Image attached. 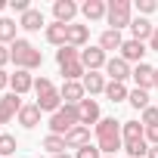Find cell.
I'll use <instances>...</instances> for the list:
<instances>
[{
  "instance_id": "f1b7e54d",
  "label": "cell",
  "mask_w": 158,
  "mask_h": 158,
  "mask_svg": "<svg viewBox=\"0 0 158 158\" xmlns=\"http://www.w3.org/2000/svg\"><path fill=\"white\" fill-rule=\"evenodd\" d=\"M44 149L50 152V155H62L68 146H65V136H56V133H47L44 136Z\"/></svg>"
},
{
  "instance_id": "d4e9b609",
  "label": "cell",
  "mask_w": 158,
  "mask_h": 158,
  "mask_svg": "<svg viewBox=\"0 0 158 158\" xmlns=\"http://www.w3.org/2000/svg\"><path fill=\"white\" fill-rule=\"evenodd\" d=\"M127 96H130L127 84H118V81H109V84H106V99H109V102L118 106V102H124Z\"/></svg>"
},
{
  "instance_id": "ac0fdd59",
  "label": "cell",
  "mask_w": 158,
  "mask_h": 158,
  "mask_svg": "<svg viewBox=\"0 0 158 158\" xmlns=\"http://www.w3.org/2000/svg\"><path fill=\"white\" fill-rule=\"evenodd\" d=\"M152 31H155V25H152L149 19H143V16H136V19L130 22V34H133V40H139V44H149V40H152Z\"/></svg>"
},
{
  "instance_id": "4dcf8cb0",
  "label": "cell",
  "mask_w": 158,
  "mask_h": 158,
  "mask_svg": "<svg viewBox=\"0 0 158 158\" xmlns=\"http://www.w3.org/2000/svg\"><path fill=\"white\" fill-rule=\"evenodd\" d=\"M16 149H19V143L13 133H0V158H10Z\"/></svg>"
},
{
  "instance_id": "5bb4252c",
  "label": "cell",
  "mask_w": 158,
  "mask_h": 158,
  "mask_svg": "<svg viewBox=\"0 0 158 158\" xmlns=\"http://www.w3.org/2000/svg\"><path fill=\"white\" fill-rule=\"evenodd\" d=\"M40 115H44V112H40V109H37V102H25V106H22V112H19V118H16V121H19V124H22V127H25V130H34V127H37V124H40Z\"/></svg>"
},
{
  "instance_id": "f35d334b",
  "label": "cell",
  "mask_w": 158,
  "mask_h": 158,
  "mask_svg": "<svg viewBox=\"0 0 158 158\" xmlns=\"http://www.w3.org/2000/svg\"><path fill=\"white\" fill-rule=\"evenodd\" d=\"M10 87V74H6V68H0V90H6Z\"/></svg>"
},
{
  "instance_id": "cb8c5ba5",
  "label": "cell",
  "mask_w": 158,
  "mask_h": 158,
  "mask_svg": "<svg viewBox=\"0 0 158 158\" xmlns=\"http://www.w3.org/2000/svg\"><path fill=\"white\" fill-rule=\"evenodd\" d=\"M16 31H19V22H13V19H6V16L0 19V44H3V47H6V44L13 47V44L19 40Z\"/></svg>"
},
{
  "instance_id": "83f0119b",
  "label": "cell",
  "mask_w": 158,
  "mask_h": 158,
  "mask_svg": "<svg viewBox=\"0 0 158 158\" xmlns=\"http://www.w3.org/2000/svg\"><path fill=\"white\" fill-rule=\"evenodd\" d=\"M59 71H62V81H84V74H87V68H84L81 62H68V65H62Z\"/></svg>"
},
{
  "instance_id": "8fae6325",
  "label": "cell",
  "mask_w": 158,
  "mask_h": 158,
  "mask_svg": "<svg viewBox=\"0 0 158 158\" xmlns=\"http://www.w3.org/2000/svg\"><path fill=\"white\" fill-rule=\"evenodd\" d=\"M77 118H81V124H84V127H90V124L96 127V124L102 121V118H99V102H96L93 96H87L81 106H77Z\"/></svg>"
},
{
  "instance_id": "7a4b0ae2",
  "label": "cell",
  "mask_w": 158,
  "mask_h": 158,
  "mask_svg": "<svg viewBox=\"0 0 158 158\" xmlns=\"http://www.w3.org/2000/svg\"><path fill=\"white\" fill-rule=\"evenodd\" d=\"M10 56H13L16 68H22V71H34V68L44 65V53H40L31 40H25V37H19V40L10 47Z\"/></svg>"
},
{
  "instance_id": "2e32d148",
  "label": "cell",
  "mask_w": 158,
  "mask_h": 158,
  "mask_svg": "<svg viewBox=\"0 0 158 158\" xmlns=\"http://www.w3.org/2000/svg\"><path fill=\"white\" fill-rule=\"evenodd\" d=\"M81 13H84L87 22H99V19H106L109 3H106V0H84V3H81Z\"/></svg>"
},
{
  "instance_id": "60d3db41",
  "label": "cell",
  "mask_w": 158,
  "mask_h": 158,
  "mask_svg": "<svg viewBox=\"0 0 158 158\" xmlns=\"http://www.w3.org/2000/svg\"><path fill=\"white\" fill-rule=\"evenodd\" d=\"M146 158H158V146H152V149H149V155H146Z\"/></svg>"
},
{
  "instance_id": "ab89813d",
  "label": "cell",
  "mask_w": 158,
  "mask_h": 158,
  "mask_svg": "<svg viewBox=\"0 0 158 158\" xmlns=\"http://www.w3.org/2000/svg\"><path fill=\"white\" fill-rule=\"evenodd\" d=\"M146 47H149V50H155V53H158V25H155V31H152V40H149V44H146Z\"/></svg>"
},
{
  "instance_id": "30bf717a",
  "label": "cell",
  "mask_w": 158,
  "mask_h": 158,
  "mask_svg": "<svg viewBox=\"0 0 158 158\" xmlns=\"http://www.w3.org/2000/svg\"><path fill=\"white\" fill-rule=\"evenodd\" d=\"M130 77L136 81V90H146V93H149V90L155 87V68H152L149 62L133 65V74H130Z\"/></svg>"
},
{
  "instance_id": "9a60e30c",
  "label": "cell",
  "mask_w": 158,
  "mask_h": 158,
  "mask_svg": "<svg viewBox=\"0 0 158 158\" xmlns=\"http://www.w3.org/2000/svg\"><path fill=\"white\" fill-rule=\"evenodd\" d=\"M65 146L68 149H84V146H90V127H84V124H77L74 130H68L65 133Z\"/></svg>"
},
{
  "instance_id": "e575fe53",
  "label": "cell",
  "mask_w": 158,
  "mask_h": 158,
  "mask_svg": "<svg viewBox=\"0 0 158 158\" xmlns=\"http://www.w3.org/2000/svg\"><path fill=\"white\" fill-rule=\"evenodd\" d=\"M136 10H139V16L146 19V16H152V13L158 10V3H155V0H136Z\"/></svg>"
},
{
  "instance_id": "52a82bcc",
  "label": "cell",
  "mask_w": 158,
  "mask_h": 158,
  "mask_svg": "<svg viewBox=\"0 0 158 158\" xmlns=\"http://www.w3.org/2000/svg\"><path fill=\"white\" fill-rule=\"evenodd\" d=\"M106 62H109V56H106V50H102L99 44L81 50V65H84L87 71H99V68H106Z\"/></svg>"
},
{
  "instance_id": "6da1fadb",
  "label": "cell",
  "mask_w": 158,
  "mask_h": 158,
  "mask_svg": "<svg viewBox=\"0 0 158 158\" xmlns=\"http://www.w3.org/2000/svg\"><path fill=\"white\" fill-rule=\"evenodd\" d=\"M96 146L102 155H115L124 149V139H121V121L115 118H102L96 124Z\"/></svg>"
},
{
  "instance_id": "3957f363",
  "label": "cell",
  "mask_w": 158,
  "mask_h": 158,
  "mask_svg": "<svg viewBox=\"0 0 158 158\" xmlns=\"http://www.w3.org/2000/svg\"><path fill=\"white\" fill-rule=\"evenodd\" d=\"M106 22H109V28H112V31L130 28V22H133V3H130V0H109Z\"/></svg>"
},
{
  "instance_id": "d6986e66",
  "label": "cell",
  "mask_w": 158,
  "mask_h": 158,
  "mask_svg": "<svg viewBox=\"0 0 158 158\" xmlns=\"http://www.w3.org/2000/svg\"><path fill=\"white\" fill-rule=\"evenodd\" d=\"M44 37H47V44H53V47H65V44H68V25L50 22L47 31H44Z\"/></svg>"
},
{
  "instance_id": "ba28073f",
  "label": "cell",
  "mask_w": 158,
  "mask_h": 158,
  "mask_svg": "<svg viewBox=\"0 0 158 158\" xmlns=\"http://www.w3.org/2000/svg\"><path fill=\"white\" fill-rule=\"evenodd\" d=\"M59 96H62V102H65V106H81V102L87 99V90H84V84H81V81H62Z\"/></svg>"
},
{
  "instance_id": "e0dca14e",
  "label": "cell",
  "mask_w": 158,
  "mask_h": 158,
  "mask_svg": "<svg viewBox=\"0 0 158 158\" xmlns=\"http://www.w3.org/2000/svg\"><path fill=\"white\" fill-rule=\"evenodd\" d=\"M19 28H25V31H40V28H44V31H47V19H44L40 10L31 6L25 16H19Z\"/></svg>"
},
{
  "instance_id": "7bdbcfd3",
  "label": "cell",
  "mask_w": 158,
  "mask_h": 158,
  "mask_svg": "<svg viewBox=\"0 0 158 158\" xmlns=\"http://www.w3.org/2000/svg\"><path fill=\"white\" fill-rule=\"evenodd\" d=\"M155 87H158V68H155Z\"/></svg>"
},
{
  "instance_id": "7402d4cb",
  "label": "cell",
  "mask_w": 158,
  "mask_h": 158,
  "mask_svg": "<svg viewBox=\"0 0 158 158\" xmlns=\"http://www.w3.org/2000/svg\"><path fill=\"white\" fill-rule=\"evenodd\" d=\"M90 40V28L87 25H68V47H77V50H84V44Z\"/></svg>"
},
{
  "instance_id": "8992f818",
  "label": "cell",
  "mask_w": 158,
  "mask_h": 158,
  "mask_svg": "<svg viewBox=\"0 0 158 158\" xmlns=\"http://www.w3.org/2000/svg\"><path fill=\"white\" fill-rule=\"evenodd\" d=\"M146 53H149V47H146V44H139V40H133V37H130V40H124V44H121V50H118V56H121L127 65H139V62L146 59Z\"/></svg>"
},
{
  "instance_id": "5b68a950",
  "label": "cell",
  "mask_w": 158,
  "mask_h": 158,
  "mask_svg": "<svg viewBox=\"0 0 158 158\" xmlns=\"http://www.w3.org/2000/svg\"><path fill=\"white\" fill-rule=\"evenodd\" d=\"M22 96H16L13 90L10 93H3L0 96V124H10L13 118H19V112H22Z\"/></svg>"
},
{
  "instance_id": "836d02e7",
  "label": "cell",
  "mask_w": 158,
  "mask_h": 158,
  "mask_svg": "<svg viewBox=\"0 0 158 158\" xmlns=\"http://www.w3.org/2000/svg\"><path fill=\"white\" fill-rule=\"evenodd\" d=\"M74 158H102V152H99V146H96V143H90V146H84V149H77V152H74Z\"/></svg>"
},
{
  "instance_id": "b9f144b4",
  "label": "cell",
  "mask_w": 158,
  "mask_h": 158,
  "mask_svg": "<svg viewBox=\"0 0 158 158\" xmlns=\"http://www.w3.org/2000/svg\"><path fill=\"white\" fill-rule=\"evenodd\" d=\"M53 158H74V155H68V152H62V155H53Z\"/></svg>"
},
{
  "instance_id": "7c38bea8",
  "label": "cell",
  "mask_w": 158,
  "mask_h": 158,
  "mask_svg": "<svg viewBox=\"0 0 158 158\" xmlns=\"http://www.w3.org/2000/svg\"><path fill=\"white\" fill-rule=\"evenodd\" d=\"M10 90H13L16 96H25L28 90H34V74L16 68V74H10Z\"/></svg>"
},
{
  "instance_id": "ffe728a7",
  "label": "cell",
  "mask_w": 158,
  "mask_h": 158,
  "mask_svg": "<svg viewBox=\"0 0 158 158\" xmlns=\"http://www.w3.org/2000/svg\"><path fill=\"white\" fill-rule=\"evenodd\" d=\"M84 90H87V96H96V93H106V74H99V71H87L84 74Z\"/></svg>"
},
{
  "instance_id": "44dd1931",
  "label": "cell",
  "mask_w": 158,
  "mask_h": 158,
  "mask_svg": "<svg viewBox=\"0 0 158 158\" xmlns=\"http://www.w3.org/2000/svg\"><path fill=\"white\" fill-rule=\"evenodd\" d=\"M121 139H124V143L146 139V127H143V121H121Z\"/></svg>"
},
{
  "instance_id": "f546056e",
  "label": "cell",
  "mask_w": 158,
  "mask_h": 158,
  "mask_svg": "<svg viewBox=\"0 0 158 158\" xmlns=\"http://www.w3.org/2000/svg\"><path fill=\"white\" fill-rule=\"evenodd\" d=\"M127 102H130L136 112H146V109H149V93H146V90H130Z\"/></svg>"
},
{
  "instance_id": "1f68e13d",
  "label": "cell",
  "mask_w": 158,
  "mask_h": 158,
  "mask_svg": "<svg viewBox=\"0 0 158 158\" xmlns=\"http://www.w3.org/2000/svg\"><path fill=\"white\" fill-rule=\"evenodd\" d=\"M53 90H56V87H53L50 77H44V74L34 77V93H37V96H47V93H53Z\"/></svg>"
},
{
  "instance_id": "9c48e42d",
  "label": "cell",
  "mask_w": 158,
  "mask_h": 158,
  "mask_svg": "<svg viewBox=\"0 0 158 158\" xmlns=\"http://www.w3.org/2000/svg\"><path fill=\"white\" fill-rule=\"evenodd\" d=\"M106 74H109V81H118V84H124L127 77L133 74V65H127L121 56H112V59L106 62Z\"/></svg>"
},
{
  "instance_id": "ee69618b",
  "label": "cell",
  "mask_w": 158,
  "mask_h": 158,
  "mask_svg": "<svg viewBox=\"0 0 158 158\" xmlns=\"http://www.w3.org/2000/svg\"><path fill=\"white\" fill-rule=\"evenodd\" d=\"M3 6H6V3H3V0H0V10H3Z\"/></svg>"
},
{
  "instance_id": "603a6c76",
  "label": "cell",
  "mask_w": 158,
  "mask_h": 158,
  "mask_svg": "<svg viewBox=\"0 0 158 158\" xmlns=\"http://www.w3.org/2000/svg\"><path fill=\"white\" fill-rule=\"evenodd\" d=\"M62 106H65V102H62L59 90H53V93H47V96H37V109H40V112H50V115H56Z\"/></svg>"
},
{
  "instance_id": "4316f807",
  "label": "cell",
  "mask_w": 158,
  "mask_h": 158,
  "mask_svg": "<svg viewBox=\"0 0 158 158\" xmlns=\"http://www.w3.org/2000/svg\"><path fill=\"white\" fill-rule=\"evenodd\" d=\"M56 62H59V68L62 65H68V62H81V50H77V47H59L56 50Z\"/></svg>"
},
{
  "instance_id": "74e56055",
  "label": "cell",
  "mask_w": 158,
  "mask_h": 158,
  "mask_svg": "<svg viewBox=\"0 0 158 158\" xmlns=\"http://www.w3.org/2000/svg\"><path fill=\"white\" fill-rule=\"evenodd\" d=\"M146 143L149 146H158V127H146Z\"/></svg>"
},
{
  "instance_id": "4fadbf2b",
  "label": "cell",
  "mask_w": 158,
  "mask_h": 158,
  "mask_svg": "<svg viewBox=\"0 0 158 158\" xmlns=\"http://www.w3.org/2000/svg\"><path fill=\"white\" fill-rule=\"evenodd\" d=\"M81 13V6L74 3V0H56L53 3V16H56V22H62V25H71V19Z\"/></svg>"
},
{
  "instance_id": "d590c367",
  "label": "cell",
  "mask_w": 158,
  "mask_h": 158,
  "mask_svg": "<svg viewBox=\"0 0 158 158\" xmlns=\"http://www.w3.org/2000/svg\"><path fill=\"white\" fill-rule=\"evenodd\" d=\"M10 6H13V10L19 13V16H25V13L31 10V3H28V0H10Z\"/></svg>"
},
{
  "instance_id": "8d00e7d4",
  "label": "cell",
  "mask_w": 158,
  "mask_h": 158,
  "mask_svg": "<svg viewBox=\"0 0 158 158\" xmlns=\"http://www.w3.org/2000/svg\"><path fill=\"white\" fill-rule=\"evenodd\" d=\"M13 62V56H10V47H3V44H0V68H6Z\"/></svg>"
},
{
  "instance_id": "484cf974",
  "label": "cell",
  "mask_w": 158,
  "mask_h": 158,
  "mask_svg": "<svg viewBox=\"0 0 158 158\" xmlns=\"http://www.w3.org/2000/svg\"><path fill=\"white\" fill-rule=\"evenodd\" d=\"M121 44H124V37H121V31H112V28H106L102 34H99V47L109 53V50H121Z\"/></svg>"
},
{
  "instance_id": "277c9868",
  "label": "cell",
  "mask_w": 158,
  "mask_h": 158,
  "mask_svg": "<svg viewBox=\"0 0 158 158\" xmlns=\"http://www.w3.org/2000/svg\"><path fill=\"white\" fill-rule=\"evenodd\" d=\"M77 124H81V118H77V106H62L56 115H50V133H56V136H65Z\"/></svg>"
},
{
  "instance_id": "f6af8a7d",
  "label": "cell",
  "mask_w": 158,
  "mask_h": 158,
  "mask_svg": "<svg viewBox=\"0 0 158 158\" xmlns=\"http://www.w3.org/2000/svg\"><path fill=\"white\" fill-rule=\"evenodd\" d=\"M102 158H115V155H102Z\"/></svg>"
},
{
  "instance_id": "d6a6232c",
  "label": "cell",
  "mask_w": 158,
  "mask_h": 158,
  "mask_svg": "<svg viewBox=\"0 0 158 158\" xmlns=\"http://www.w3.org/2000/svg\"><path fill=\"white\" fill-rule=\"evenodd\" d=\"M139 121H143V127H158V106H149L139 115Z\"/></svg>"
}]
</instances>
